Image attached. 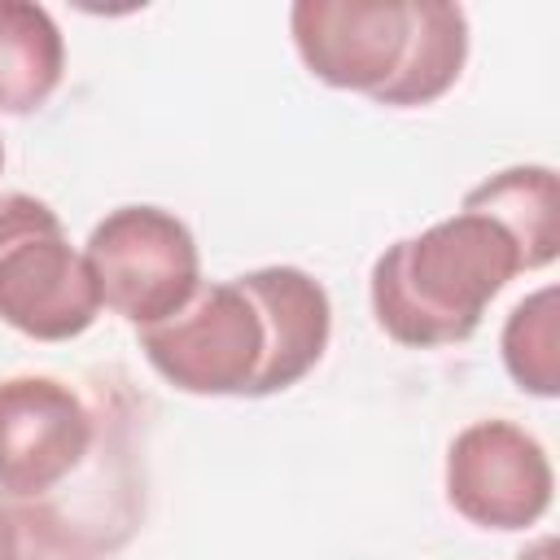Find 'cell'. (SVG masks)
<instances>
[{
    "label": "cell",
    "mask_w": 560,
    "mask_h": 560,
    "mask_svg": "<svg viewBox=\"0 0 560 560\" xmlns=\"http://www.w3.org/2000/svg\"><path fill=\"white\" fill-rule=\"evenodd\" d=\"M516 241L481 210H455L416 236L385 245L368 276L376 328L407 350L459 346L486 306L516 280Z\"/></svg>",
    "instance_id": "1"
},
{
    "label": "cell",
    "mask_w": 560,
    "mask_h": 560,
    "mask_svg": "<svg viewBox=\"0 0 560 560\" xmlns=\"http://www.w3.org/2000/svg\"><path fill=\"white\" fill-rule=\"evenodd\" d=\"M149 368L179 394L197 398H262L271 328L241 276L192 293L171 319L140 328Z\"/></svg>",
    "instance_id": "2"
},
{
    "label": "cell",
    "mask_w": 560,
    "mask_h": 560,
    "mask_svg": "<svg viewBox=\"0 0 560 560\" xmlns=\"http://www.w3.org/2000/svg\"><path fill=\"white\" fill-rule=\"evenodd\" d=\"M101 293L57 210L31 192H0V324L31 341L83 337Z\"/></svg>",
    "instance_id": "3"
},
{
    "label": "cell",
    "mask_w": 560,
    "mask_h": 560,
    "mask_svg": "<svg viewBox=\"0 0 560 560\" xmlns=\"http://www.w3.org/2000/svg\"><path fill=\"white\" fill-rule=\"evenodd\" d=\"M101 306L136 328H153L184 311L201 289V254L192 228L149 201L109 210L83 241Z\"/></svg>",
    "instance_id": "4"
},
{
    "label": "cell",
    "mask_w": 560,
    "mask_h": 560,
    "mask_svg": "<svg viewBox=\"0 0 560 560\" xmlns=\"http://www.w3.org/2000/svg\"><path fill=\"white\" fill-rule=\"evenodd\" d=\"M442 490L455 516L477 529L516 534L547 516L556 468L547 446L516 420H472L446 446Z\"/></svg>",
    "instance_id": "5"
},
{
    "label": "cell",
    "mask_w": 560,
    "mask_h": 560,
    "mask_svg": "<svg viewBox=\"0 0 560 560\" xmlns=\"http://www.w3.org/2000/svg\"><path fill=\"white\" fill-rule=\"evenodd\" d=\"M289 35L311 79L381 105L411 61L416 0H298Z\"/></svg>",
    "instance_id": "6"
},
{
    "label": "cell",
    "mask_w": 560,
    "mask_h": 560,
    "mask_svg": "<svg viewBox=\"0 0 560 560\" xmlns=\"http://www.w3.org/2000/svg\"><path fill=\"white\" fill-rule=\"evenodd\" d=\"M96 442V416L83 394L48 372L0 381V494L31 503L70 481Z\"/></svg>",
    "instance_id": "7"
},
{
    "label": "cell",
    "mask_w": 560,
    "mask_h": 560,
    "mask_svg": "<svg viewBox=\"0 0 560 560\" xmlns=\"http://www.w3.org/2000/svg\"><path fill=\"white\" fill-rule=\"evenodd\" d=\"M258 298L271 328V359L262 376V398L293 389L328 350L332 337V302L328 289L302 267H254L241 276Z\"/></svg>",
    "instance_id": "8"
},
{
    "label": "cell",
    "mask_w": 560,
    "mask_h": 560,
    "mask_svg": "<svg viewBox=\"0 0 560 560\" xmlns=\"http://www.w3.org/2000/svg\"><path fill=\"white\" fill-rule=\"evenodd\" d=\"M459 210H481L490 214L521 254L525 271L551 267L560 254V179L542 162L508 166L472 184L459 201Z\"/></svg>",
    "instance_id": "9"
},
{
    "label": "cell",
    "mask_w": 560,
    "mask_h": 560,
    "mask_svg": "<svg viewBox=\"0 0 560 560\" xmlns=\"http://www.w3.org/2000/svg\"><path fill=\"white\" fill-rule=\"evenodd\" d=\"M66 79V35L44 4L0 0V114L26 118Z\"/></svg>",
    "instance_id": "10"
},
{
    "label": "cell",
    "mask_w": 560,
    "mask_h": 560,
    "mask_svg": "<svg viewBox=\"0 0 560 560\" xmlns=\"http://www.w3.org/2000/svg\"><path fill=\"white\" fill-rule=\"evenodd\" d=\"M468 61V13L451 0H416V44L402 79L381 101L385 109H420L442 101Z\"/></svg>",
    "instance_id": "11"
},
{
    "label": "cell",
    "mask_w": 560,
    "mask_h": 560,
    "mask_svg": "<svg viewBox=\"0 0 560 560\" xmlns=\"http://www.w3.org/2000/svg\"><path fill=\"white\" fill-rule=\"evenodd\" d=\"M556 284H542L525 293L499 332V354L521 394L556 398L560 394V311H556Z\"/></svg>",
    "instance_id": "12"
},
{
    "label": "cell",
    "mask_w": 560,
    "mask_h": 560,
    "mask_svg": "<svg viewBox=\"0 0 560 560\" xmlns=\"http://www.w3.org/2000/svg\"><path fill=\"white\" fill-rule=\"evenodd\" d=\"M0 560H22V525L4 503H0Z\"/></svg>",
    "instance_id": "13"
},
{
    "label": "cell",
    "mask_w": 560,
    "mask_h": 560,
    "mask_svg": "<svg viewBox=\"0 0 560 560\" xmlns=\"http://www.w3.org/2000/svg\"><path fill=\"white\" fill-rule=\"evenodd\" d=\"M516 560H556V538L551 534H542V538H534Z\"/></svg>",
    "instance_id": "14"
},
{
    "label": "cell",
    "mask_w": 560,
    "mask_h": 560,
    "mask_svg": "<svg viewBox=\"0 0 560 560\" xmlns=\"http://www.w3.org/2000/svg\"><path fill=\"white\" fill-rule=\"evenodd\" d=\"M0 171H4V140H0Z\"/></svg>",
    "instance_id": "15"
}]
</instances>
